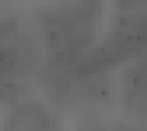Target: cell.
Instances as JSON below:
<instances>
[{"label": "cell", "instance_id": "6da1fadb", "mask_svg": "<svg viewBox=\"0 0 147 131\" xmlns=\"http://www.w3.org/2000/svg\"><path fill=\"white\" fill-rule=\"evenodd\" d=\"M103 14L101 0H68L40 12L52 68L72 66L94 50Z\"/></svg>", "mask_w": 147, "mask_h": 131}, {"label": "cell", "instance_id": "7a4b0ae2", "mask_svg": "<svg viewBox=\"0 0 147 131\" xmlns=\"http://www.w3.org/2000/svg\"><path fill=\"white\" fill-rule=\"evenodd\" d=\"M36 40L14 16L0 14V99L16 97L38 66Z\"/></svg>", "mask_w": 147, "mask_h": 131}, {"label": "cell", "instance_id": "277c9868", "mask_svg": "<svg viewBox=\"0 0 147 131\" xmlns=\"http://www.w3.org/2000/svg\"><path fill=\"white\" fill-rule=\"evenodd\" d=\"M123 101L129 111L147 117V60H141L137 68L125 74Z\"/></svg>", "mask_w": 147, "mask_h": 131}, {"label": "cell", "instance_id": "3957f363", "mask_svg": "<svg viewBox=\"0 0 147 131\" xmlns=\"http://www.w3.org/2000/svg\"><path fill=\"white\" fill-rule=\"evenodd\" d=\"M2 131H62L60 121L42 103L20 101L4 121Z\"/></svg>", "mask_w": 147, "mask_h": 131}]
</instances>
